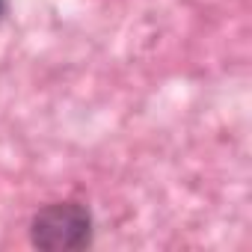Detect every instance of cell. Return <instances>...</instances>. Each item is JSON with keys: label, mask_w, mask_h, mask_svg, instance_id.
I'll return each instance as SVG.
<instances>
[{"label": "cell", "mask_w": 252, "mask_h": 252, "mask_svg": "<svg viewBox=\"0 0 252 252\" xmlns=\"http://www.w3.org/2000/svg\"><path fill=\"white\" fill-rule=\"evenodd\" d=\"M6 15V0H0V18Z\"/></svg>", "instance_id": "7a4b0ae2"}, {"label": "cell", "mask_w": 252, "mask_h": 252, "mask_svg": "<svg viewBox=\"0 0 252 252\" xmlns=\"http://www.w3.org/2000/svg\"><path fill=\"white\" fill-rule=\"evenodd\" d=\"M27 237L45 252H77L95 243V217L80 199H57L30 217Z\"/></svg>", "instance_id": "6da1fadb"}]
</instances>
